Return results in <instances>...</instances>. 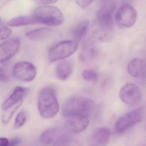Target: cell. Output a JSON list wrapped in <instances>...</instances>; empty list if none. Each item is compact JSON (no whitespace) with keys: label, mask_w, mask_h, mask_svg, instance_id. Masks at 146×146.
Listing matches in <instances>:
<instances>
[{"label":"cell","mask_w":146,"mask_h":146,"mask_svg":"<svg viewBox=\"0 0 146 146\" xmlns=\"http://www.w3.org/2000/svg\"><path fill=\"white\" fill-rule=\"evenodd\" d=\"M61 139L60 140H59L58 142H57L56 143H55V144H54V145H55V146H62V142H61Z\"/></svg>","instance_id":"obj_30"},{"label":"cell","mask_w":146,"mask_h":146,"mask_svg":"<svg viewBox=\"0 0 146 146\" xmlns=\"http://www.w3.org/2000/svg\"><path fill=\"white\" fill-rule=\"evenodd\" d=\"M57 1V0H36V2L40 4H48L55 3Z\"/></svg>","instance_id":"obj_28"},{"label":"cell","mask_w":146,"mask_h":146,"mask_svg":"<svg viewBox=\"0 0 146 146\" xmlns=\"http://www.w3.org/2000/svg\"><path fill=\"white\" fill-rule=\"evenodd\" d=\"M29 91V89L27 88L16 87L9 98L3 104L2 109L5 110L22 102L23 99L28 94Z\"/></svg>","instance_id":"obj_13"},{"label":"cell","mask_w":146,"mask_h":146,"mask_svg":"<svg viewBox=\"0 0 146 146\" xmlns=\"http://www.w3.org/2000/svg\"><path fill=\"white\" fill-rule=\"evenodd\" d=\"M95 42L92 38L85 43L81 56L83 61L87 62L92 61L98 57L99 50L95 45Z\"/></svg>","instance_id":"obj_17"},{"label":"cell","mask_w":146,"mask_h":146,"mask_svg":"<svg viewBox=\"0 0 146 146\" xmlns=\"http://www.w3.org/2000/svg\"><path fill=\"white\" fill-rule=\"evenodd\" d=\"M94 101L86 97H74L67 100L62 108L65 117L74 115H89L95 110Z\"/></svg>","instance_id":"obj_2"},{"label":"cell","mask_w":146,"mask_h":146,"mask_svg":"<svg viewBox=\"0 0 146 146\" xmlns=\"http://www.w3.org/2000/svg\"><path fill=\"white\" fill-rule=\"evenodd\" d=\"M9 141L7 138H0V146H7L8 144Z\"/></svg>","instance_id":"obj_29"},{"label":"cell","mask_w":146,"mask_h":146,"mask_svg":"<svg viewBox=\"0 0 146 146\" xmlns=\"http://www.w3.org/2000/svg\"><path fill=\"white\" fill-rule=\"evenodd\" d=\"M127 71L133 77L146 79V63L140 58H134L128 63Z\"/></svg>","instance_id":"obj_14"},{"label":"cell","mask_w":146,"mask_h":146,"mask_svg":"<svg viewBox=\"0 0 146 146\" xmlns=\"http://www.w3.org/2000/svg\"><path fill=\"white\" fill-rule=\"evenodd\" d=\"M89 21H82L76 24L72 30L73 38L75 41H80L83 39L87 33L89 29Z\"/></svg>","instance_id":"obj_18"},{"label":"cell","mask_w":146,"mask_h":146,"mask_svg":"<svg viewBox=\"0 0 146 146\" xmlns=\"http://www.w3.org/2000/svg\"><path fill=\"white\" fill-rule=\"evenodd\" d=\"M111 136L110 130L106 127L98 128L94 131L90 139V145L103 146L109 142Z\"/></svg>","instance_id":"obj_12"},{"label":"cell","mask_w":146,"mask_h":146,"mask_svg":"<svg viewBox=\"0 0 146 146\" xmlns=\"http://www.w3.org/2000/svg\"><path fill=\"white\" fill-rule=\"evenodd\" d=\"M92 39L95 41L106 42L110 41L114 35L113 20H96Z\"/></svg>","instance_id":"obj_6"},{"label":"cell","mask_w":146,"mask_h":146,"mask_svg":"<svg viewBox=\"0 0 146 146\" xmlns=\"http://www.w3.org/2000/svg\"><path fill=\"white\" fill-rule=\"evenodd\" d=\"M52 32V30L50 28L42 27L28 32L26 36L31 40H39L46 38L51 34Z\"/></svg>","instance_id":"obj_19"},{"label":"cell","mask_w":146,"mask_h":146,"mask_svg":"<svg viewBox=\"0 0 146 146\" xmlns=\"http://www.w3.org/2000/svg\"><path fill=\"white\" fill-rule=\"evenodd\" d=\"M144 146H146V144H145V145Z\"/></svg>","instance_id":"obj_32"},{"label":"cell","mask_w":146,"mask_h":146,"mask_svg":"<svg viewBox=\"0 0 146 146\" xmlns=\"http://www.w3.org/2000/svg\"><path fill=\"white\" fill-rule=\"evenodd\" d=\"M74 65L72 61L66 59L62 60L56 66V76L61 80H66L72 75Z\"/></svg>","instance_id":"obj_15"},{"label":"cell","mask_w":146,"mask_h":146,"mask_svg":"<svg viewBox=\"0 0 146 146\" xmlns=\"http://www.w3.org/2000/svg\"><path fill=\"white\" fill-rule=\"evenodd\" d=\"M21 140L18 137H15L11 139L9 141L7 146H16L20 144Z\"/></svg>","instance_id":"obj_27"},{"label":"cell","mask_w":146,"mask_h":146,"mask_svg":"<svg viewBox=\"0 0 146 146\" xmlns=\"http://www.w3.org/2000/svg\"><path fill=\"white\" fill-rule=\"evenodd\" d=\"M12 33V31L5 25L0 23V41L7 39Z\"/></svg>","instance_id":"obj_24"},{"label":"cell","mask_w":146,"mask_h":146,"mask_svg":"<svg viewBox=\"0 0 146 146\" xmlns=\"http://www.w3.org/2000/svg\"><path fill=\"white\" fill-rule=\"evenodd\" d=\"M33 17L37 23L49 26H58L62 24L64 17L61 11L54 6H41L33 12Z\"/></svg>","instance_id":"obj_3"},{"label":"cell","mask_w":146,"mask_h":146,"mask_svg":"<svg viewBox=\"0 0 146 146\" xmlns=\"http://www.w3.org/2000/svg\"><path fill=\"white\" fill-rule=\"evenodd\" d=\"M37 74L36 67L30 62H21L16 63L13 68L14 77L18 80L29 82L34 80Z\"/></svg>","instance_id":"obj_9"},{"label":"cell","mask_w":146,"mask_h":146,"mask_svg":"<svg viewBox=\"0 0 146 146\" xmlns=\"http://www.w3.org/2000/svg\"><path fill=\"white\" fill-rule=\"evenodd\" d=\"M20 40L18 38H11L0 44V63L11 59L19 50Z\"/></svg>","instance_id":"obj_10"},{"label":"cell","mask_w":146,"mask_h":146,"mask_svg":"<svg viewBox=\"0 0 146 146\" xmlns=\"http://www.w3.org/2000/svg\"><path fill=\"white\" fill-rule=\"evenodd\" d=\"M95 0H75L78 6L84 8L90 5Z\"/></svg>","instance_id":"obj_25"},{"label":"cell","mask_w":146,"mask_h":146,"mask_svg":"<svg viewBox=\"0 0 146 146\" xmlns=\"http://www.w3.org/2000/svg\"><path fill=\"white\" fill-rule=\"evenodd\" d=\"M34 1H36V0H34Z\"/></svg>","instance_id":"obj_33"},{"label":"cell","mask_w":146,"mask_h":146,"mask_svg":"<svg viewBox=\"0 0 146 146\" xmlns=\"http://www.w3.org/2000/svg\"><path fill=\"white\" fill-rule=\"evenodd\" d=\"M62 137V132L58 128H52L47 129L42 134L40 141L44 146L55 144Z\"/></svg>","instance_id":"obj_16"},{"label":"cell","mask_w":146,"mask_h":146,"mask_svg":"<svg viewBox=\"0 0 146 146\" xmlns=\"http://www.w3.org/2000/svg\"><path fill=\"white\" fill-rule=\"evenodd\" d=\"M119 94L121 100L130 106L136 105L141 101L142 98L141 90L133 83H127L123 86Z\"/></svg>","instance_id":"obj_8"},{"label":"cell","mask_w":146,"mask_h":146,"mask_svg":"<svg viewBox=\"0 0 146 146\" xmlns=\"http://www.w3.org/2000/svg\"><path fill=\"white\" fill-rule=\"evenodd\" d=\"M136 9L130 4L122 6L117 12L115 20L118 25L123 28H129L133 26L137 20Z\"/></svg>","instance_id":"obj_7"},{"label":"cell","mask_w":146,"mask_h":146,"mask_svg":"<svg viewBox=\"0 0 146 146\" xmlns=\"http://www.w3.org/2000/svg\"><path fill=\"white\" fill-rule=\"evenodd\" d=\"M27 119V115L25 111H20L16 116L14 125V128L15 129L20 128L25 124L26 121Z\"/></svg>","instance_id":"obj_22"},{"label":"cell","mask_w":146,"mask_h":146,"mask_svg":"<svg viewBox=\"0 0 146 146\" xmlns=\"http://www.w3.org/2000/svg\"><path fill=\"white\" fill-rule=\"evenodd\" d=\"M0 23H1V18H0Z\"/></svg>","instance_id":"obj_31"},{"label":"cell","mask_w":146,"mask_h":146,"mask_svg":"<svg viewBox=\"0 0 146 146\" xmlns=\"http://www.w3.org/2000/svg\"><path fill=\"white\" fill-rule=\"evenodd\" d=\"M65 117L67 127L73 133H81L89 125V117L86 115H74Z\"/></svg>","instance_id":"obj_11"},{"label":"cell","mask_w":146,"mask_h":146,"mask_svg":"<svg viewBox=\"0 0 146 146\" xmlns=\"http://www.w3.org/2000/svg\"><path fill=\"white\" fill-rule=\"evenodd\" d=\"M38 107L40 115L45 119L55 116L59 110V105L54 90L46 87L40 91L38 96Z\"/></svg>","instance_id":"obj_1"},{"label":"cell","mask_w":146,"mask_h":146,"mask_svg":"<svg viewBox=\"0 0 146 146\" xmlns=\"http://www.w3.org/2000/svg\"><path fill=\"white\" fill-rule=\"evenodd\" d=\"M145 113L144 106L139 107L129 111L119 118L115 126V131L117 133L121 134L131 128L139 123L144 117Z\"/></svg>","instance_id":"obj_4"},{"label":"cell","mask_w":146,"mask_h":146,"mask_svg":"<svg viewBox=\"0 0 146 146\" xmlns=\"http://www.w3.org/2000/svg\"><path fill=\"white\" fill-rule=\"evenodd\" d=\"M8 79V75L5 69L0 68V81H7Z\"/></svg>","instance_id":"obj_26"},{"label":"cell","mask_w":146,"mask_h":146,"mask_svg":"<svg viewBox=\"0 0 146 146\" xmlns=\"http://www.w3.org/2000/svg\"><path fill=\"white\" fill-rule=\"evenodd\" d=\"M22 102L23 101L19 102L11 108L5 110L2 116V121L3 123H7L9 121L15 111L22 104Z\"/></svg>","instance_id":"obj_21"},{"label":"cell","mask_w":146,"mask_h":146,"mask_svg":"<svg viewBox=\"0 0 146 146\" xmlns=\"http://www.w3.org/2000/svg\"><path fill=\"white\" fill-rule=\"evenodd\" d=\"M78 47L77 42L74 40H66L58 42L50 50L49 60L50 62L65 60L73 54Z\"/></svg>","instance_id":"obj_5"},{"label":"cell","mask_w":146,"mask_h":146,"mask_svg":"<svg viewBox=\"0 0 146 146\" xmlns=\"http://www.w3.org/2000/svg\"><path fill=\"white\" fill-rule=\"evenodd\" d=\"M98 74L96 71L92 69L84 70L82 73L83 79L88 82L96 81L98 79Z\"/></svg>","instance_id":"obj_23"},{"label":"cell","mask_w":146,"mask_h":146,"mask_svg":"<svg viewBox=\"0 0 146 146\" xmlns=\"http://www.w3.org/2000/svg\"><path fill=\"white\" fill-rule=\"evenodd\" d=\"M36 23V21L33 17L20 16L10 20L8 22L7 25L11 27H20L33 25Z\"/></svg>","instance_id":"obj_20"}]
</instances>
